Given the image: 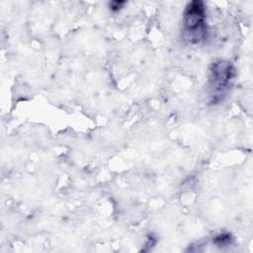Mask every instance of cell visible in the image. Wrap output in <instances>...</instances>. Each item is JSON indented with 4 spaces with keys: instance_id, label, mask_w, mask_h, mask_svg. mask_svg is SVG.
Instances as JSON below:
<instances>
[{
    "instance_id": "obj_1",
    "label": "cell",
    "mask_w": 253,
    "mask_h": 253,
    "mask_svg": "<svg viewBox=\"0 0 253 253\" xmlns=\"http://www.w3.org/2000/svg\"><path fill=\"white\" fill-rule=\"evenodd\" d=\"M183 37L193 44L202 42L207 39L206 9L202 1L190 2L183 14Z\"/></svg>"
},
{
    "instance_id": "obj_2",
    "label": "cell",
    "mask_w": 253,
    "mask_h": 253,
    "mask_svg": "<svg viewBox=\"0 0 253 253\" xmlns=\"http://www.w3.org/2000/svg\"><path fill=\"white\" fill-rule=\"evenodd\" d=\"M234 74V68L229 61L220 59L212 62L210 69L208 84L211 103L216 104L222 101L232 84Z\"/></svg>"
},
{
    "instance_id": "obj_3",
    "label": "cell",
    "mask_w": 253,
    "mask_h": 253,
    "mask_svg": "<svg viewBox=\"0 0 253 253\" xmlns=\"http://www.w3.org/2000/svg\"><path fill=\"white\" fill-rule=\"evenodd\" d=\"M124 2H112L111 4H110V7H111V9L112 10H119L120 9V7H121V5L120 4H123Z\"/></svg>"
}]
</instances>
